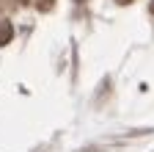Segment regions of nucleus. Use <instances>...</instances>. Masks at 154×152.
<instances>
[{
  "label": "nucleus",
  "instance_id": "nucleus-1",
  "mask_svg": "<svg viewBox=\"0 0 154 152\" xmlns=\"http://www.w3.org/2000/svg\"><path fill=\"white\" fill-rule=\"evenodd\" d=\"M11 36H14V25L8 20H0V47H6L11 42Z\"/></svg>",
  "mask_w": 154,
  "mask_h": 152
},
{
  "label": "nucleus",
  "instance_id": "nucleus-2",
  "mask_svg": "<svg viewBox=\"0 0 154 152\" xmlns=\"http://www.w3.org/2000/svg\"><path fill=\"white\" fill-rule=\"evenodd\" d=\"M119 3H132V0H119Z\"/></svg>",
  "mask_w": 154,
  "mask_h": 152
},
{
  "label": "nucleus",
  "instance_id": "nucleus-3",
  "mask_svg": "<svg viewBox=\"0 0 154 152\" xmlns=\"http://www.w3.org/2000/svg\"><path fill=\"white\" fill-rule=\"evenodd\" d=\"M151 14H154V3H151Z\"/></svg>",
  "mask_w": 154,
  "mask_h": 152
},
{
  "label": "nucleus",
  "instance_id": "nucleus-4",
  "mask_svg": "<svg viewBox=\"0 0 154 152\" xmlns=\"http://www.w3.org/2000/svg\"><path fill=\"white\" fill-rule=\"evenodd\" d=\"M19 3H28V0H19Z\"/></svg>",
  "mask_w": 154,
  "mask_h": 152
},
{
  "label": "nucleus",
  "instance_id": "nucleus-5",
  "mask_svg": "<svg viewBox=\"0 0 154 152\" xmlns=\"http://www.w3.org/2000/svg\"><path fill=\"white\" fill-rule=\"evenodd\" d=\"M77 3H83V0H77Z\"/></svg>",
  "mask_w": 154,
  "mask_h": 152
}]
</instances>
